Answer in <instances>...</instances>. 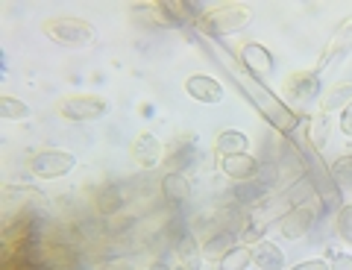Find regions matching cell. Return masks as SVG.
<instances>
[{
	"instance_id": "f1b7e54d",
	"label": "cell",
	"mask_w": 352,
	"mask_h": 270,
	"mask_svg": "<svg viewBox=\"0 0 352 270\" xmlns=\"http://www.w3.org/2000/svg\"><path fill=\"white\" fill-rule=\"evenodd\" d=\"M332 177L338 179V185H349V188H352V153L335 159V165H332Z\"/></svg>"
},
{
	"instance_id": "d6986e66",
	"label": "cell",
	"mask_w": 352,
	"mask_h": 270,
	"mask_svg": "<svg viewBox=\"0 0 352 270\" xmlns=\"http://www.w3.org/2000/svg\"><path fill=\"white\" fill-rule=\"evenodd\" d=\"M267 185H264L261 179H247V182H235V188H232V203L235 206H256V203H261L264 197H267Z\"/></svg>"
},
{
	"instance_id": "4316f807",
	"label": "cell",
	"mask_w": 352,
	"mask_h": 270,
	"mask_svg": "<svg viewBox=\"0 0 352 270\" xmlns=\"http://www.w3.org/2000/svg\"><path fill=\"white\" fill-rule=\"evenodd\" d=\"M250 262H252V247H232L217 262V270H247Z\"/></svg>"
},
{
	"instance_id": "30bf717a",
	"label": "cell",
	"mask_w": 352,
	"mask_h": 270,
	"mask_svg": "<svg viewBox=\"0 0 352 270\" xmlns=\"http://www.w3.org/2000/svg\"><path fill=\"white\" fill-rule=\"evenodd\" d=\"M241 65L247 68V74H252L256 80H270L273 77V71H276V62H273V56H270V50L264 47V45H258V41H250V45H244L241 47Z\"/></svg>"
},
{
	"instance_id": "603a6c76",
	"label": "cell",
	"mask_w": 352,
	"mask_h": 270,
	"mask_svg": "<svg viewBox=\"0 0 352 270\" xmlns=\"http://www.w3.org/2000/svg\"><path fill=\"white\" fill-rule=\"evenodd\" d=\"M352 103V85L349 82H338V85H332L329 89V94L323 97V106H320V112H326V115H332V112H344L346 106Z\"/></svg>"
},
{
	"instance_id": "277c9868",
	"label": "cell",
	"mask_w": 352,
	"mask_h": 270,
	"mask_svg": "<svg viewBox=\"0 0 352 270\" xmlns=\"http://www.w3.org/2000/svg\"><path fill=\"white\" fill-rule=\"evenodd\" d=\"M250 18H252V12L244 3H220V6L206 9L203 18L197 21V30H200V36H206V38H220V36H229V32L241 30Z\"/></svg>"
},
{
	"instance_id": "484cf974",
	"label": "cell",
	"mask_w": 352,
	"mask_h": 270,
	"mask_svg": "<svg viewBox=\"0 0 352 270\" xmlns=\"http://www.w3.org/2000/svg\"><path fill=\"white\" fill-rule=\"evenodd\" d=\"M30 115H32V109L24 100L9 97V94L0 97V117H3V121H24V117H30Z\"/></svg>"
},
{
	"instance_id": "d590c367",
	"label": "cell",
	"mask_w": 352,
	"mask_h": 270,
	"mask_svg": "<svg viewBox=\"0 0 352 270\" xmlns=\"http://www.w3.org/2000/svg\"><path fill=\"white\" fill-rule=\"evenodd\" d=\"M179 270H191V267H179Z\"/></svg>"
},
{
	"instance_id": "ffe728a7",
	"label": "cell",
	"mask_w": 352,
	"mask_h": 270,
	"mask_svg": "<svg viewBox=\"0 0 352 270\" xmlns=\"http://www.w3.org/2000/svg\"><path fill=\"white\" fill-rule=\"evenodd\" d=\"M173 250H176V256H179V262H182V267H191V270H200V265H203V247L197 244V238L191 232H185L179 241L173 244Z\"/></svg>"
},
{
	"instance_id": "3957f363",
	"label": "cell",
	"mask_w": 352,
	"mask_h": 270,
	"mask_svg": "<svg viewBox=\"0 0 352 270\" xmlns=\"http://www.w3.org/2000/svg\"><path fill=\"white\" fill-rule=\"evenodd\" d=\"M44 36L50 41H56L62 47H71V50H80L88 47L97 41V30L94 24H88L82 18H74V15H56V18H47L41 24Z\"/></svg>"
},
{
	"instance_id": "9a60e30c",
	"label": "cell",
	"mask_w": 352,
	"mask_h": 270,
	"mask_svg": "<svg viewBox=\"0 0 352 270\" xmlns=\"http://www.w3.org/2000/svg\"><path fill=\"white\" fill-rule=\"evenodd\" d=\"M252 262L258 265V270H285V253H282V247L261 238L252 244Z\"/></svg>"
},
{
	"instance_id": "1f68e13d",
	"label": "cell",
	"mask_w": 352,
	"mask_h": 270,
	"mask_svg": "<svg viewBox=\"0 0 352 270\" xmlns=\"http://www.w3.org/2000/svg\"><path fill=\"white\" fill-rule=\"evenodd\" d=\"M329 270H352V256L338 253V256L332 258V267H329Z\"/></svg>"
},
{
	"instance_id": "ac0fdd59",
	"label": "cell",
	"mask_w": 352,
	"mask_h": 270,
	"mask_svg": "<svg viewBox=\"0 0 352 270\" xmlns=\"http://www.w3.org/2000/svg\"><path fill=\"white\" fill-rule=\"evenodd\" d=\"M232 247H238V235L229 232V229H212L208 232V238L203 241V256L206 258H223Z\"/></svg>"
},
{
	"instance_id": "52a82bcc",
	"label": "cell",
	"mask_w": 352,
	"mask_h": 270,
	"mask_svg": "<svg viewBox=\"0 0 352 270\" xmlns=\"http://www.w3.org/2000/svg\"><path fill=\"white\" fill-rule=\"evenodd\" d=\"M317 214H320V206H317V203H305V206H294L291 212H285L276 221V226L285 238H302V235L314 226Z\"/></svg>"
},
{
	"instance_id": "83f0119b",
	"label": "cell",
	"mask_w": 352,
	"mask_h": 270,
	"mask_svg": "<svg viewBox=\"0 0 352 270\" xmlns=\"http://www.w3.org/2000/svg\"><path fill=\"white\" fill-rule=\"evenodd\" d=\"M335 229L340 235V241H346L352 247V203H344L338 209V218H335Z\"/></svg>"
},
{
	"instance_id": "cb8c5ba5",
	"label": "cell",
	"mask_w": 352,
	"mask_h": 270,
	"mask_svg": "<svg viewBox=\"0 0 352 270\" xmlns=\"http://www.w3.org/2000/svg\"><path fill=\"white\" fill-rule=\"evenodd\" d=\"M314 197H317V191L311 182H308V177H300L285 188V203H291V206H305V203H311Z\"/></svg>"
},
{
	"instance_id": "9c48e42d",
	"label": "cell",
	"mask_w": 352,
	"mask_h": 270,
	"mask_svg": "<svg viewBox=\"0 0 352 270\" xmlns=\"http://www.w3.org/2000/svg\"><path fill=\"white\" fill-rule=\"evenodd\" d=\"M285 91H288L291 103L308 106L320 97V74L317 71H296L285 80Z\"/></svg>"
},
{
	"instance_id": "4fadbf2b",
	"label": "cell",
	"mask_w": 352,
	"mask_h": 270,
	"mask_svg": "<svg viewBox=\"0 0 352 270\" xmlns=\"http://www.w3.org/2000/svg\"><path fill=\"white\" fill-rule=\"evenodd\" d=\"M258 168H261V161L256 156H250V153H241V156H226V159H220V170L232 179V182H247V179H256L258 174Z\"/></svg>"
},
{
	"instance_id": "2e32d148",
	"label": "cell",
	"mask_w": 352,
	"mask_h": 270,
	"mask_svg": "<svg viewBox=\"0 0 352 270\" xmlns=\"http://www.w3.org/2000/svg\"><path fill=\"white\" fill-rule=\"evenodd\" d=\"M250 150V138L244 133H238V129H220V135L214 138V153L220 159L226 156H241Z\"/></svg>"
},
{
	"instance_id": "7a4b0ae2",
	"label": "cell",
	"mask_w": 352,
	"mask_h": 270,
	"mask_svg": "<svg viewBox=\"0 0 352 270\" xmlns=\"http://www.w3.org/2000/svg\"><path fill=\"white\" fill-rule=\"evenodd\" d=\"M296 147H300L302 153V161H305V177L308 182L314 185L317 191V200H320V206H326L329 212H338L340 206H344V194H340V185L338 179L332 177V168L323 161L320 150H317L311 142H308V135L302 138V142H296Z\"/></svg>"
},
{
	"instance_id": "8fae6325",
	"label": "cell",
	"mask_w": 352,
	"mask_h": 270,
	"mask_svg": "<svg viewBox=\"0 0 352 270\" xmlns=\"http://www.w3.org/2000/svg\"><path fill=\"white\" fill-rule=\"evenodd\" d=\"M185 94L194 97L197 103L214 106V103L223 100V85H220L214 77H208V74H194V77L185 80Z\"/></svg>"
},
{
	"instance_id": "f546056e",
	"label": "cell",
	"mask_w": 352,
	"mask_h": 270,
	"mask_svg": "<svg viewBox=\"0 0 352 270\" xmlns=\"http://www.w3.org/2000/svg\"><path fill=\"white\" fill-rule=\"evenodd\" d=\"M267 232V223L264 221H250V226H247V232L241 235V238H244L247 244H256V241H261V235Z\"/></svg>"
},
{
	"instance_id": "836d02e7",
	"label": "cell",
	"mask_w": 352,
	"mask_h": 270,
	"mask_svg": "<svg viewBox=\"0 0 352 270\" xmlns=\"http://www.w3.org/2000/svg\"><path fill=\"white\" fill-rule=\"evenodd\" d=\"M291 270H329V265L323 262V258H311V262H300V265L291 267Z\"/></svg>"
},
{
	"instance_id": "e575fe53",
	"label": "cell",
	"mask_w": 352,
	"mask_h": 270,
	"mask_svg": "<svg viewBox=\"0 0 352 270\" xmlns=\"http://www.w3.org/2000/svg\"><path fill=\"white\" fill-rule=\"evenodd\" d=\"M147 270H170V267L164 265V262H156V265H153V267H147Z\"/></svg>"
},
{
	"instance_id": "5bb4252c",
	"label": "cell",
	"mask_w": 352,
	"mask_h": 270,
	"mask_svg": "<svg viewBox=\"0 0 352 270\" xmlns=\"http://www.w3.org/2000/svg\"><path fill=\"white\" fill-rule=\"evenodd\" d=\"M124 203H126V191H124V185H118V182H106V185L94 194V209L100 218L118 214L124 209Z\"/></svg>"
},
{
	"instance_id": "7c38bea8",
	"label": "cell",
	"mask_w": 352,
	"mask_h": 270,
	"mask_svg": "<svg viewBox=\"0 0 352 270\" xmlns=\"http://www.w3.org/2000/svg\"><path fill=\"white\" fill-rule=\"evenodd\" d=\"M132 161L135 165H141L144 170H150V168H156L159 161H162V156H164V150H162V142L153 133H141L135 142H132Z\"/></svg>"
},
{
	"instance_id": "44dd1931",
	"label": "cell",
	"mask_w": 352,
	"mask_h": 270,
	"mask_svg": "<svg viewBox=\"0 0 352 270\" xmlns=\"http://www.w3.org/2000/svg\"><path fill=\"white\" fill-rule=\"evenodd\" d=\"M162 194L168 203H182L191 197V182L182 174H164L162 177Z\"/></svg>"
},
{
	"instance_id": "5b68a950",
	"label": "cell",
	"mask_w": 352,
	"mask_h": 270,
	"mask_svg": "<svg viewBox=\"0 0 352 270\" xmlns=\"http://www.w3.org/2000/svg\"><path fill=\"white\" fill-rule=\"evenodd\" d=\"M74 168H76V156L68 153V150H59V147L38 150V153L30 159V174L38 179H59L65 174H71Z\"/></svg>"
},
{
	"instance_id": "4dcf8cb0",
	"label": "cell",
	"mask_w": 352,
	"mask_h": 270,
	"mask_svg": "<svg viewBox=\"0 0 352 270\" xmlns=\"http://www.w3.org/2000/svg\"><path fill=\"white\" fill-rule=\"evenodd\" d=\"M340 133L352 138V103L346 106L344 112H340Z\"/></svg>"
},
{
	"instance_id": "d6a6232c",
	"label": "cell",
	"mask_w": 352,
	"mask_h": 270,
	"mask_svg": "<svg viewBox=\"0 0 352 270\" xmlns=\"http://www.w3.org/2000/svg\"><path fill=\"white\" fill-rule=\"evenodd\" d=\"M97 270H135V267H132V265L126 262V258H112V262H106V265H100V267H97Z\"/></svg>"
},
{
	"instance_id": "ba28073f",
	"label": "cell",
	"mask_w": 352,
	"mask_h": 270,
	"mask_svg": "<svg viewBox=\"0 0 352 270\" xmlns=\"http://www.w3.org/2000/svg\"><path fill=\"white\" fill-rule=\"evenodd\" d=\"M349 53H352V18L344 21V24L335 30V36H329V45L323 47V56H320V62H317L314 71L320 74V71H326V68H332V65L344 62Z\"/></svg>"
},
{
	"instance_id": "8992f818",
	"label": "cell",
	"mask_w": 352,
	"mask_h": 270,
	"mask_svg": "<svg viewBox=\"0 0 352 270\" xmlns=\"http://www.w3.org/2000/svg\"><path fill=\"white\" fill-rule=\"evenodd\" d=\"M106 112H109V103L103 97H94V94H74V97H65L59 103V115L68 117V121H76V124L100 121Z\"/></svg>"
},
{
	"instance_id": "e0dca14e",
	"label": "cell",
	"mask_w": 352,
	"mask_h": 270,
	"mask_svg": "<svg viewBox=\"0 0 352 270\" xmlns=\"http://www.w3.org/2000/svg\"><path fill=\"white\" fill-rule=\"evenodd\" d=\"M194 165V147L185 138H176L170 153H164V170L168 174H185Z\"/></svg>"
},
{
	"instance_id": "7402d4cb",
	"label": "cell",
	"mask_w": 352,
	"mask_h": 270,
	"mask_svg": "<svg viewBox=\"0 0 352 270\" xmlns=\"http://www.w3.org/2000/svg\"><path fill=\"white\" fill-rule=\"evenodd\" d=\"M135 12L144 18L150 27H179V21L170 15L168 3H144V6H135Z\"/></svg>"
},
{
	"instance_id": "d4e9b609",
	"label": "cell",
	"mask_w": 352,
	"mask_h": 270,
	"mask_svg": "<svg viewBox=\"0 0 352 270\" xmlns=\"http://www.w3.org/2000/svg\"><path fill=\"white\" fill-rule=\"evenodd\" d=\"M329 135H332V121H329L326 112H317L311 117V129H308V142H311L317 150H323L329 144Z\"/></svg>"
},
{
	"instance_id": "6da1fadb",
	"label": "cell",
	"mask_w": 352,
	"mask_h": 270,
	"mask_svg": "<svg viewBox=\"0 0 352 270\" xmlns=\"http://www.w3.org/2000/svg\"><path fill=\"white\" fill-rule=\"evenodd\" d=\"M200 41H203V47H206L208 53H214L217 62H223V65H226V71L235 77L238 89L247 94V100H250L252 106H256V109H258L264 117H267L270 126L276 129L279 135H291L294 129L300 126V115H296L288 103H282L279 97L273 94V91H270L261 80H256L252 74H247V68L241 65V59H235L232 53H229L223 45H217L214 38H206V36H203Z\"/></svg>"
}]
</instances>
